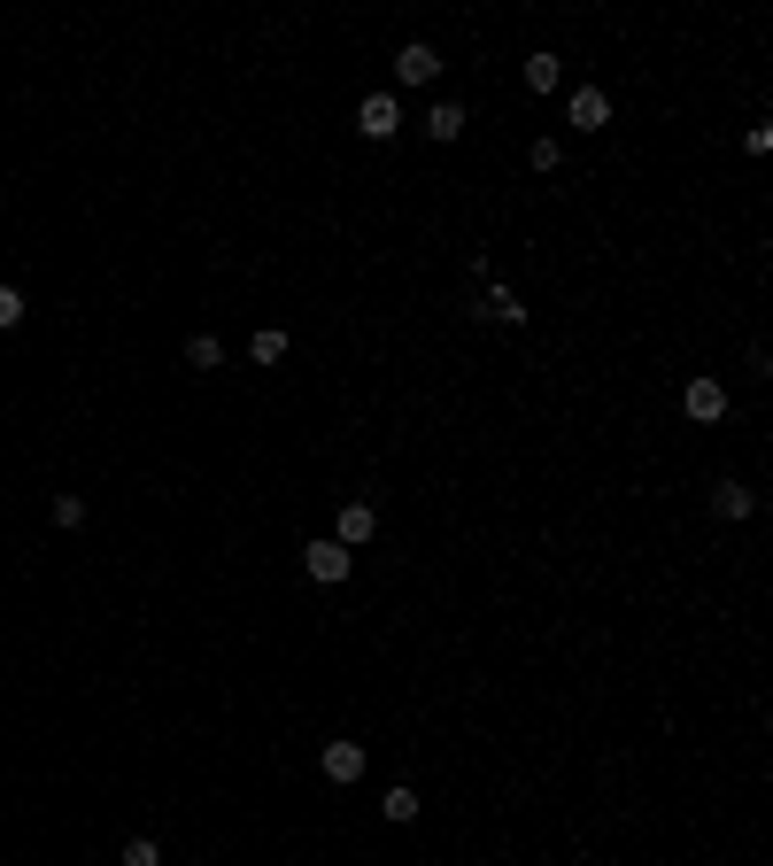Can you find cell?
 I'll use <instances>...</instances> for the list:
<instances>
[{"label":"cell","instance_id":"1","mask_svg":"<svg viewBox=\"0 0 773 866\" xmlns=\"http://www.w3.org/2000/svg\"><path fill=\"white\" fill-rule=\"evenodd\" d=\"M356 132H364V140H395V132H403V101H395V93H364V101H356Z\"/></svg>","mask_w":773,"mask_h":866},{"label":"cell","instance_id":"2","mask_svg":"<svg viewBox=\"0 0 773 866\" xmlns=\"http://www.w3.org/2000/svg\"><path fill=\"white\" fill-rule=\"evenodd\" d=\"M681 410H688L696 426H720V418H727V379H712V371L688 379V387H681Z\"/></svg>","mask_w":773,"mask_h":866},{"label":"cell","instance_id":"3","mask_svg":"<svg viewBox=\"0 0 773 866\" xmlns=\"http://www.w3.org/2000/svg\"><path fill=\"white\" fill-rule=\"evenodd\" d=\"M303 565H309V580H325V588H340V580L356 573V549H340V541L325 534V541H309V549H303Z\"/></svg>","mask_w":773,"mask_h":866},{"label":"cell","instance_id":"4","mask_svg":"<svg viewBox=\"0 0 773 866\" xmlns=\"http://www.w3.org/2000/svg\"><path fill=\"white\" fill-rule=\"evenodd\" d=\"M565 125H573V132H604V125H612V93H604V86H581V93L565 101Z\"/></svg>","mask_w":773,"mask_h":866},{"label":"cell","instance_id":"5","mask_svg":"<svg viewBox=\"0 0 773 866\" xmlns=\"http://www.w3.org/2000/svg\"><path fill=\"white\" fill-rule=\"evenodd\" d=\"M317 766H325V782H364V743L333 735V743L317 750Z\"/></svg>","mask_w":773,"mask_h":866},{"label":"cell","instance_id":"6","mask_svg":"<svg viewBox=\"0 0 773 866\" xmlns=\"http://www.w3.org/2000/svg\"><path fill=\"white\" fill-rule=\"evenodd\" d=\"M371 534H379V511H371V504H340V519H333V541H340V549H364Z\"/></svg>","mask_w":773,"mask_h":866},{"label":"cell","instance_id":"7","mask_svg":"<svg viewBox=\"0 0 773 866\" xmlns=\"http://www.w3.org/2000/svg\"><path fill=\"white\" fill-rule=\"evenodd\" d=\"M395 78H403V86H434V78H442V54H434L426 39H410V47L395 54Z\"/></svg>","mask_w":773,"mask_h":866},{"label":"cell","instance_id":"8","mask_svg":"<svg viewBox=\"0 0 773 866\" xmlns=\"http://www.w3.org/2000/svg\"><path fill=\"white\" fill-rule=\"evenodd\" d=\"M751 511H759V496H751L743 480H720V488H712V519L720 526H743Z\"/></svg>","mask_w":773,"mask_h":866},{"label":"cell","instance_id":"9","mask_svg":"<svg viewBox=\"0 0 773 866\" xmlns=\"http://www.w3.org/2000/svg\"><path fill=\"white\" fill-rule=\"evenodd\" d=\"M557 86H565V62H557L549 47H534V54H526V93H557Z\"/></svg>","mask_w":773,"mask_h":866},{"label":"cell","instance_id":"10","mask_svg":"<svg viewBox=\"0 0 773 866\" xmlns=\"http://www.w3.org/2000/svg\"><path fill=\"white\" fill-rule=\"evenodd\" d=\"M479 318H487V326H526V302H518L511 287H487V295H479Z\"/></svg>","mask_w":773,"mask_h":866},{"label":"cell","instance_id":"11","mask_svg":"<svg viewBox=\"0 0 773 866\" xmlns=\"http://www.w3.org/2000/svg\"><path fill=\"white\" fill-rule=\"evenodd\" d=\"M426 140H442V148L464 140V109H457V101H434V109H426Z\"/></svg>","mask_w":773,"mask_h":866},{"label":"cell","instance_id":"12","mask_svg":"<svg viewBox=\"0 0 773 866\" xmlns=\"http://www.w3.org/2000/svg\"><path fill=\"white\" fill-rule=\"evenodd\" d=\"M186 364H194V371H217V364H225V341H217V334H194V341H186Z\"/></svg>","mask_w":773,"mask_h":866},{"label":"cell","instance_id":"13","mask_svg":"<svg viewBox=\"0 0 773 866\" xmlns=\"http://www.w3.org/2000/svg\"><path fill=\"white\" fill-rule=\"evenodd\" d=\"M379 813H387L395 828H410V820H418V789H387V797H379Z\"/></svg>","mask_w":773,"mask_h":866},{"label":"cell","instance_id":"14","mask_svg":"<svg viewBox=\"0 0 773 866\" xmlns=\"http://www.w3.org/2000/svg\"><path fill=\"white\" fill-rule=\"evenodd\" d=\"M248 356H256V364H287V334H279V326H264V334L248 341Z\"/></svg>","mask_w":773,"mask_h":866},{"label":"cell","instance_id":"15","mask_svg":"<svg viewBox=\"0 0 773 866\" xmlns=\"http://www.w3.org/2000/svg\"><path fill=\"white\" fill-rule=\"evenodd\" d=\"M526 163H534V171H565V140H549V132H542V140L526 148Z\"/></svg>","mask_w":773,"mask_h":866},{"label":"cell","instance_id":"16","mask_svg":"<svg viewBox=\"0 0 773 866\" xmlns=\"http://www.w3.org/2000/svg\"><path fill=\"white\" fill-rule=\"evenodd\" d=\"M117 866H162V852H155V836H132V844L117 852Z\"/></svg>","mask_w":773,"mask_h":866},{"label":"cell","instance_id":"17","mask_svg":"<svg viewBox=\"0 0 773 866\" xmlns=\"http://www.w3.org/2000/svg\"><path fill=\"white\" fill-rule=\"evenodd\" d=\"M16 326H23V295H16V287H0V334H16Z\"/></svg>","mask_w":773,"mask_h":866},{"label":"cell","instance_id":"18","mask_svg":"<svg viewBox=\"0 0 773 866\" xmlns=\"http://www.w3.org/2000/svg\"><path fill=\"white\" fill-rule=\"evenodd\" d=\"M54 526H86V496H54Z\"/></svg>","mask_w":773,"mask_h":866}]
</instances>
